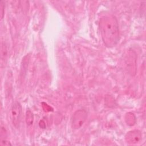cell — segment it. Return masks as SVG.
<instances>
[{"instance_id":"obj_1","label":"cell","mask_w":146,"mask_h":146,"mask_svg":"<svg viewBox=\"0 0 146 146\" xmlns=\"http://www.w3.org/2000/svg\"><path fill=\"white\" fill-rule=\"evenodd\" d=\"M99 28L104 44L108 47L116 46L119 41V28L116 18L111 14L103 16L99 21Z\"/></svg>"},{"instance_id":"obj_3","label":"cell","mask_w":146,"mask_h":146,"mask_svg":"<svg viewBox=\"0 0 146 146\" xmlns=\"http://www.w3.org/2000/svg\"><path fill=\"white\" fill-rule=\"evenodd\" d=\"M22 111V106L19 102L15 101L13 103L10 108V118L13 125L16 128L19 125Z\"/></svg>"},{"instance_id":"obj_2","label":"cell","mask_w":146,"mask_h":146,"mask_svg":"<svg viewBox=\"0 0 146 146\" xmlns=\"http://www.w3.org/2000/svg\"><path fill=\"white\" fill-rule=\"evenodd\" d=\"M87 118V112L84 110H76L72 116L71 124L72 128H80L84 123Z\"/></svg>"},{"instance_id":"obj_9","label":"cell","mask_w":146,"mask_h":146,"mask_svg":"<svg viewBox=\"0 0 146 146\" xmlns=\"http://www.w3.org/2000/svg\"><path fill=\"white\" fill-rule=\"evenodd\" d=\"M1 145H11V144L9 141L6 140V139H1Z\"/></svg>"},{"instance_id":"obj_6","label":"cell","mask_w":146,"mask_h":146,"mask_svg":"<svg viewBox=\"0 0 146 146\" xmlns=\"http://www.w3.org/2000/svg\"><path fill=\"white\" fill-rule=\"evenodd\" d=\"M7 48L6 47V45L5 43H2V46H1V63L2 64L5 63V60L7 58Z\"/></svg>"},{"instance_id":"obj_8","label":"cell","mask_w":146,"mask_h":146,"mask_svg":"<svg viewBox=\"0 0 146 146\" xmlns=\"http://www.w3.org/2000/svg\"><path fill=\"white\" fill-rule=\"evenodd\" d=\"M5 13V3L3 1L0 2V14H1V18L3 19Z\"/></svg>"},{"instance_id":"obj_4","label":"cell","mask_w":146,"mask_h":146,"mask_svg":"<svg viewBox=\"0 0 146 146\" xmlns=\"http://www.w3.org/2000/svg\"><path fill=\"white\" fill-rule=\"evenodd\" d=\"M142 139V133L138 129H133L128 132L125 135V140L129 144H136Z\"/></svg>"},{"instance_id":"obj_7","label":"cell","mask_w":146,"mask_h":146,"mask_svg":"<svg viewBox=\"0 0 146 146\" xmlns=\"http://www.w3.org/2000/svg\"><path fill=\"white\" fill-rule=\"evenodd\" d=\"M34 121V116L30 110H28L26 112V121L27 125H31Z\"/></svg>"},{"instance_id":"obj_5","label":"cell","mask_w":146,"mask_h":146,"mask_svg":"<svg viewBox=\"0 0 146 146\" xmlns=\"http://www.w3.org/2000/svg\"><path fill=\"white\" fill-rule=\"evenodd\" d=\"M125 120L127 124L128 125H133L135 123V116L133 113L131 112H128L126 113L125 116Z\"/></svg>"}]
</instances>
